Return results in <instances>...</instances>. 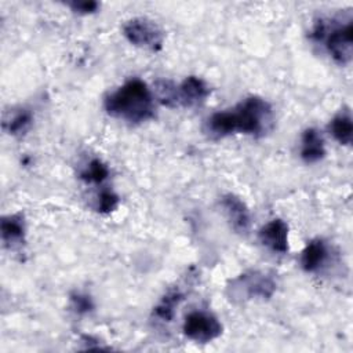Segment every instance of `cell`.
<instances>
[{"mask_svg": "<svg viewBox=\"0 0 353 353\" xmlns=\"http://www.w3.org/2000/svg\"><path fill=\"white\" fill-rule=\"evenodd\" d=\"M273 121L272 105L261 97L251 95L233 109L212 113L205 128L214 138H223L230 134L262 137L272 130Z\"/></svg>", "mask_w": 353, "mask_h": 353, "instance_id": "1", "label": "cell"}, {"mask_svg": "<svg viewBox=\"0 0 353 353\" xmlns=\"http://www.w3.org/2000/svg\"><path fill=\"white\" fill-rule=\"evenodd\" d=\"M103 106L108 114L138 124L154 117V97L145 81L130 79L106 95Z\"/></svg>", "mask_w": 353, "mask_h": 353, "instance_id": "2", "label": "cell"}, {"mask_svg": "<svg viewBox=\"0 0 353 353\" xmlns=\"http://www.w3.org/2000/svg\"><path fill=\"white\" fill-rule=\"evenodd\" d=\"M310 39L324 43L330 57L339 65H347L353 55V23H339L334 19H319L312 32Z\"/></svg>", "mask_w": 353, "mask_h": 353, "instance_id": "3", "label": "cell"}, {"mask_svg": "<svg viewBox=\"0 0 353 353\" xmlns=\"http://www.w3.org/2000/svg\"><path fill=\"white\" fill-rule=\"evenodd\" d=\"M274 291V279L259 270L244 272L232 279L226 287V294L233 302H243L254 298L269 299Z\"/></svg>", "mask_w": 353, "mask_h": 353, "instance_id": "4", "label": "cell"}, {"mask_svg": "<svg viewBox=\"0 0 353 353\" xmlns=\"http://www.w3.org/2000/svg\"><path fill=\"white\" fill-rule=\"evenodd\" d=\"M123 34L132 46L146 48L153 52H157L163 48V30L154 21L149 18L137 17L128 19L123 25Z\"/></svg>", "mask_w": 353, "mask_h": 353, "instance_id": "5", "label": "cell"}, {"mask_svg": "<svg viewBox=\"0 0 353 353\" xmlns=\"http://www.w3.org/2000/svg\"><path fill=\"white\" fill-rule=\"evenodd\" d=\"M222 330L218 317L204 310H193L186 314L182 325L185 336L199 343H207L216 339L221 336Z\"/></svg>", "mask_w": 353, "mask_h": 353, "instance_id": "6", "label": "cell"}, {"mask_svg": "<svg viewBox=\"0 0 353 353\" xmlns=\"http://www.w3.org/2000/svg\"><path fill=\"white\" fill-rule=\"evenodd\" d=\"M221 205L230 228L240 234H247L251 226V214L247 204L236 194L226 193L221 197Z\"/></svg>", "mask_w": 353, "mask_h": 353, "instance_id": "7", "label": "cell"}, {"mask_svg": "<svg viewBox=\"0 0 353 353\" xmlns=\"http://www.w3.org/2000/svg\"><path fill=\"white\" fill-rule=\"evenodd\" d=\"M210 92L211 90L203 79L197 76H188L176 87V106H197L208 98Z\"/></svg>", "mask_w": 353, "mask_h": 353, "instance_id": "8", "label": "cell"}, {"mask_svg": "<svg viewBox=\"0 0 353 353\" xmlns=\"http://www.w3.org/2000/svg\"><path fill=\"white\" fill-rule=\"evenodd\" d=\"M261 243L269 250L280 254L288 251V225L280 219L274 218L263 225L259 230Z\"/></svg>", "mask_w": 353, "mask_h": 353, "instance_id": "9", "label": "cell"}, {"mask_svg": "<svg viewBox=\"0 0 353 353\" xmlns=\"http://www.w3.org/2000/svg\"><path fill=\"white\" fill-rule=\"evenodd\" d=\"M325 146L321 134L316 128H306L301 141V157L305 163H316L324 159Z\"/></svg>", "mask_w": 353, "mask_h": 353, "instance_id": "10", "label": "cell"}, {"mask_svg": "<svg viewBox=\"0 0 353 353\" xmlns=\"http://www.w3.org/2000/svg\"><path fill=\"white\" fill-rule=\"evenodd\" d=\"M25 221L22 214H12L1 218L0 233L1 240L7 247H15L25 241Z\"/></svg>", "mask_w": 353, "mask_h": 353, "instance_id": "11", "label": "cell"}, {"mask_svg": "<svg viewBox=\"0 0 353 353\" xmlns=\"http://www.w3.org/2000/svg\"><path fill=\"white\" fill-rule=\"evenodd\" d=\"M327 255L328 251L325 243L320 239L312 240L307 243L301 254V266L305 272H316L324 265V262L327 261Z\"/></svg>", "mask_w": 353, "mask_h": 353, "instance_id": "12", "label": "cell"}, {"mask_svg": "<svg viewBox=\"0 0 353 353\" xmlns=\"http://www.w3.org/2000/svg\"><path fill=\"white\" fill-rule=\"evenodd\" d=\"M331 135L341 145H350L353 135V123L349 110H342L338 113L328 125Z\"/></svg>", "mask_w": 353, "mask_h": 353, "instance_id": "13", "label": "cell"}, {"mask_svg": "<svg viewBox=\"0 0 353 353\" xmlns=\"http://www.w3.org/2000/svg\"><path fill=\"white\" fill-rule=\"evenodd\" d=\"M183 301V294L179 290L168 291L159 303L153 307V316L160 321H171L175 314V309Z\"/></svg>", "mask_w": 353, "mask_h": 353, "instance_id": "14", "label": "cell"}, {"mask_svg": "<svg viewBox=\"0 0 353 353\" xmlns=\"http://www.w3.org/2000/svg\"><path fill=\"white\" fill-rule=\"evenodd\" d=\"M32 121H33L32 112L28 109H19L14 112L12 116L4 120L3 127L10 135H22L29 130Z\"/></svg>", "mask_w": 353, "mask_h": 353, "instance_id": "15", "label": "cell"}, {"mask_svg": "<svg viewBox=\"0 0 353 353\" xmlns=\"http://www.w3.org/2000/svg\"><path fill=\"white\" fill-rule=\"evenodd\" d=\"M108 176L109 168L99 159H92L87 164V167L80 172V178L87 183H102Z\"/></svg>", "mask_w": 353, "mask_h": 353, "instance_id": "16", "label": "cell"}, {"mask_svg": "<svg viewBox=\"0 0 353 353\" xmlns=\"http://www.w3.org/2000/svg\"><path fill=\"white\" fill-rule=\"evenodd\" d=\"M159 101L170 108L176 106V85L168 80H160L156 84Z\"/></svg>", "mask_w": 353, "mask_h": 353, "instance_id": "17", "label": "cell"}, {"mask_svg": "<svg viewBox=\"0 0 353 353\" xmlns=\"http://www.w3.org/2000/svg\"><path fill=\"white\" fill-rule=\"evenodd\" d=\"M120 197L110 189H103L99 192L97 199V211L101 214H109L117 208Z\"/></svg>", "mask_w": 353, "mask_h": 353, "instance_id": "18", "label": "cell"}, {"mask_svg": "<svg viewBox=\"0 0 353 353\" xmlns=\"http://www.w3.org/2000/svg\"><path fill=\"white\" fill-rule=\"evenodd\" d=\"M70 306L77 314H85L94 309L91 296L81 292H73L70 295Z\"/></svg>", "mask_w": 353, "mask_h": 353, "instance_id": "19", "label": "cell"}, {"mask_svg": "<svg viewBox=\"0 0 353 353\" xmlns=\"http://www.w3.org/2000/svg\"><path fill=\"white\" fill-rule=\"evenodd\" d=\"M68 6L74 12H79V14H92L99 7V4L94 0H73V1H69Z\"/></svg>", "mask_w": 353, "mask_h": 353, "instance_id": "20", "label": "cell"}]
</instances>
